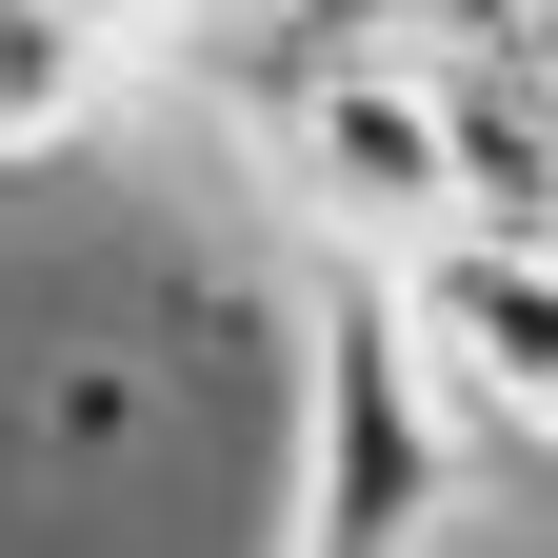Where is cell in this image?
I'll return each mask as SVG.
<instances>
[{"instance_id": "3", "label": "cell", "mask_w": 558, "mask_h": 558, "mask_svg": "<svg viewBox=\"0 0 558 558\" xmlns=\"http://www.w3.org/2000/svg\"><path fill=\"white\" fill-rule=\"evenodd\" d=\"M439 140H459V240H558V60H459Z\"/></svg>"}, {"instance_id": "2", "label": "cell", "mask_w": 558, "mask_h": 558, "mask_svg": "<svg viewBox=\"0 0 558 558\" xmlns=\"http://www.w3.org/2000/svg\"><path fill=\"white\" fill-rule=\"evenodd\" d=\"M399 319H418V360L459 379L478 459H558V240H439V259H399Z\"/></svg>"}, {"instance_id": "4", "label": "cell", "mask_w": 558, "mask_h": 558, "mask_svg": "<svg viewBox=\"0 0 558 558\" xmlns=\"http://www.w3.org/2000/svg\"><path fill=\"white\" fill-rule=\"evenodd\" d=\"M140 60L81 21V0H0V160H60V140H100L120 120Z\"/></svg>"}, {"instance_id": "5", "label": "cell", "mask_w": 558, "mask_h": 558, "mask_svg": "<svg viewBox=\"0 0 558 558\" xmlns=\"http://www.w3.org/2000/svg\"><path fill=\"white\" fill-rule=\"evenodd\" d=\"M519 21H538V60H558V0H519Z\"/></svg>"}, {"instance_id": "1", "label": "cell", "mask_w": 558, "mask_h": 558, "mask_svg": "<svg viewBox=\"0 0 558 558\" xmlns=\"http://www.w3.org/2000/svg\"><path fill=\"white\" fill-rule=\"evenodd\" d=\"M459 459H478L459 439V379L418 360L399 279L319 259V300H300V538L279 558H439Z\"/></svg>"}]
</instances>
